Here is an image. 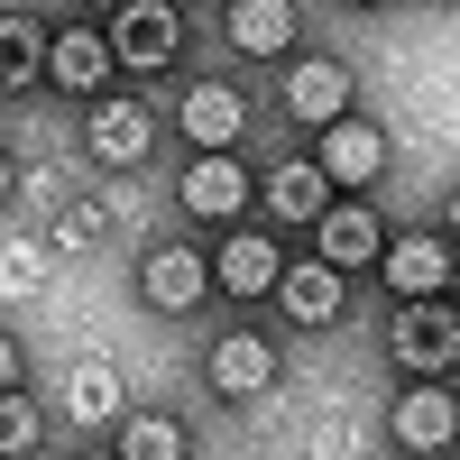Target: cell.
Masks as SVG:
<instances>
[{
    "label": "cell",
    "instance_id": "obj_27",
    "mask_svg": "<svg viewBox=\"0 0 460 460\" xmlns=\"http://www.w3.org/2000/svg\"><path fill=\"white\" fill-rule=\"evenodd\" d=\"M102 10H120V0H102Z\"/></svg>",
    "mask_w": 460,
    "mask_h": 460
},
{
    "label": "cell",
    "instance_id": "obj_12",
    "mask_svg": "<svg viewBox=\"0 0 460 460\" xmlns=\"http://www.w3.org/2000/svg\"><path fill=\"white\" fill-rule=\"evenodd\" d=\"M175 194H184V212H194V221H230V212L249 203V175H240L230 147H221V157H203V147H194V166H184Z\"/></svg>",
    "mask_w": 460,
    "mask_h": 460
},
{
    "label": "cell",
    "instance_id": "obj_4",
    "mask_svg": "<svg viewBox=\"0 0 460 460\" xmlns=\"http://www.w3.org/2000/svg\"><path fill=\"white\" fill-rule=\"evenodd\" d=\"M84 147H93L102 166H138L147 147H157L147 102H138V93H102V102H93V120H84Z\"/></svg>",
    "mask_w": 460,
    "mask_h": 460
},
{
    "label": "cell",
    "instance_id": "obj_22",
    "mask_svg": "<svg viewBox=\"0 0 460 460\" xmlns=\"http://www.w3.org/2000/svg\"><path fill=\"white\" fill-rule=\"evenodd\" d=\"M102 221H111L102 203H74V212H65V249H93V240H102Z\"/></svg>",
    "mask_w": 460,
    "mask_h": 460
},
{
    "label": "cell",
    "instance_id": "obj_13",
    "mask_svg": "<svg viewBox=\"0 0 460 460\" xmlns=\"http://www.w3.org/2000/svg\"><path fill=\"white\" fill-rule=\"evenodd\" d=\"M203 286H212V267H203L194 249H157V258L138 267V295L157 304V314H194V304H203Z\"/></svg>",
    "mask_w": 460,
    "mask_h": 460
},
{
    "label": "cell",
    "instance_id": "obj_17",
    "mask_svg": "<svg viewBox=\"0 0 460 460\" xmlns=\"http://www.w3.org/2000/svg\"><path fill=\"white\" fill-rule=\"evenodd\" d=\"M47 74L65 93H102V74H111V47L93 28H65V37H47Z\"/></svg>",
    "mask_w": 460,
    "mask_h": 460
},
{
    "label": "cell",
    "instance_id": "obj_9",
    "mask_svg": "<svg viewBox=\"0 0 460 460\" xmlns=\"http://www.w3.org/2000/svg\"><path fill=\"white\" fill-rule=\"evenodd\" d=\"M377 267H387V286H396L405 304H424V295L451 286V249L433 240V230H405V240H387V249H377Z\"/></svg>",
    "mask_w": 460,
    "mask_h": 460
},
{
    "label": "cell",
    "instance_id": "obj_11",
    "mask_svg": "<svg viewBox=\"0 0 460 460\" xmlns=\"http://www.w3.org/2000/svg\"><path fill=\"white\" fill-rule=\"evenodd\" d=\"M203 377H212V396H258L267 377H277L267 332H221V341H212V359H203Z\"/></svg>",
    "mask_w": 460,
    "mask_h": 460
},
{
    "label": "cell",
    "instance_id": "obj_5",
    "mask_svg": "<svg viewBox=\"0 0 460 460\" xmlns=\"http://www.w3.org/2000/svg\"><path fill=\"white\" fill-rule=\"evenodd\" d=\"M377 249H387V221H377L359 194L314 212V258H323V267H341V277H350V267H368Z\"/></svg>",
    "mask_w": 460,
    "mask_h": 460
},
{
    "label": "cell",
    "instance_id": "obj_21",
    "mask_svg": "<svg viewBox=\"0 0 460 460\" xmlns=\"http://www.w3.org/2000/svg\"><path fill=\"white\" fill-rule=\"evenodd\" d=\"M37 433H47V414H37L19 387L0 396V460H19V451H37Z\"/></svg>",
    "mask_w": 460,
    "mask_h": 460
},
{
    "label": "cell",
    "instance_id": "obj_10",
    "mask_svg": "<svg viewBox=\"0 0 460 460\" xmlns=\"http://www.w3.org/2000/svg\"><path fill=\"white\" fill-rule=\"evenodd\" d=\"M451 433H460L451 387H442V377H414V387L396 396V442L405 451H451Z\"/></svg>",
    "mask_w": 460,
    "mask_h": 460
},
{
    "label": "cell",
    "instance_id": "obj_20",
    "mask_svg": "<svg viewBox=\"0 0 460 460\" xmlns=\"http://www.w3.org/2000/svg\"><path fill=\"white\" fill-rule=\"evenodd\" d=\"M120 460H184V424H175V414H129Z\"/></svg>",
    "mask_w": 460,
    "mask_h": 460
},
{
    "label": "cell",
    "instance_id": "obj_7",
    "mask_svg": "<svg viewBox=\"0 0 460 460\" xmlns=\"http://www.w3.org/2000/svg\"><path fill=\"white\" fill-rule=\"evenodd\" d=\"M175 120H184V138H194L203 157H221V147L249 129V102H240V84H212V74H203V84H184V111H175Z\"/></svg>",
    "mask_w": 460,
    "mask_h": 460
},
{
    "label": "cell",
    "instance_id": "obj_24",
    "mask_svg": "<svg viewBox=\"0 0 460 460\" xmlns=\"http://www.w3.org/2000/svg\"><path fill=\"white\" fill-rule=\"evenodd\" d=\"M10 184H19V175H10V157H0V203H10Z\"/></svg>",
    "mask_w": 460,
    "mask_h": 460
},
{
    "label": "cell",
    "instance_id": "obj_2",
    "mask_svg": "<svg viewBox=\"0 0 460 460\" xmlns=\"http://www.w3.org/2000/svg\"><path fill=\"white\" fill-rule=\"evenodd\" d=\"M314 166H323V184H350V194H368V184L387 175V129L359 120V111H341V120L314 129Z\"/></svg>",
    "mask_w": 460,
    "mask_h": 460
},
{
    "label": "cell",
    "instance_id": "obj_26",
    "mask_svg": "<svg viewBox=\"0 0 460 460\" xmlns=\"http://www.w3.org/2000/svg\"><path fill=\"white\" fill-rule=\"evenodd\" d=\"M350 10H377V0H350Z\"/></svg>",
    "mask_w": 460,
    "mask_h": 460
},
{
    "label": "cell",
    "instance_id": "obj_1",
    "mask_svg": "<svg viewBox=\"0 0 460 460\" xmlns=\"http://www.w3.org/2000/svg\"><path fill=\"white\" fill-rule=\"evenodd\" d=\"M102 47H111V65H129V74H166L184 56V19L166 10V0H120Z\"/></svg>",
    "mask_w": 460,
    "mask_h": 460
},
{
    "label": "cell",
    "instance_id": "obj_15",
    "mask_svg": "<svg viewBox=\"0 0 460 460\" xmlns=\"http://www.w3.org/2000/svg\"><path fill=\"white\" fill-rule=\"evenodd\" d=\"M277 240H267V230H230V240H221V286L230 295H267V286H277Z\"/></svg>",
    "mask_w": 460,
    "mask_h": 460
},
{
    "label": "cell",
    "instance_id": "obj_8",
    "mask_svg": "<svg viewBox=\"0 0 460 460\" xmlns=\"http://www.w3.org/2000/svg\"><path fill=\"white\" fill-rule=\"evenodd\" d=\"M267 295H286V323H295V332H332V323H341V267H323V258L277 267V286H267Z\"/></svg>",
    "mask_w": 460,
    "mask_h": 460
},
{
    "label": "cell",
    "instance_id": "obj_3",
    "mask_svg": "<svg viewBox=\"0 0 460 460\" xmlns=\"http://www.w3.org/2000/svg\"><path fill=\"white\" fill-rule=\"evenodd\" d=\"M387 350H396V368H414V377H442V368H451V350H460L451 304H442V295H424V304H396Z\"/></svg>",
    "mask_w": 460,
    "mask_h": 460
},
{
    "label": "cell",
    "instance_id": "obj_18",
    "mask_svg": "<svg viewBox=\"0 0 460 460\" xmlns=\"http://www.w3.org/2000/svg\"><path fill=\"white\" fill-rule=\"evenodd\" d=\"M120 414H129V396H120V377H111V368H74V377H65V424L102 433V424H120Z\"/></svg>",
    "mask_w": 460,
    "mask_h": 460
},
{
    "label": "cell",
    "instance_id": "obj_6",
    "mask_svg": "<svg viewBox=\"0 0 460 460\" xmlns=\"http://www.w3.org/2000/svg\"><path fill=\"white\" fill-rule=\"evenodd\" d=\"M286 111H295L304 129L341 120V111H350V65H341V56H295L286 65Z\"/></svg>",
    "mask_w": 460,
    "mask_h": 460
},
{
    "label": "cell",
    "instance_id": "obj_19",
    "mask_svg": "<svg viewBox=\"0 0 460 460\" xmlns=\"http://www.w3.org/2000/svg\"><path fill=\"white\" fill-rule=\"evenodd\" d=\"M37 74H47V37L28 19H0V93H28Z\"/></svg>",
    "mask_w": 460,
    "mask_h": 460
},
{
    "label": "cell",
    "instance_id": "obj_16",
    "mask_svg": "<svg viewBox=\"0 0 460 460\" xmlns=\"http://www.w3.org/2000/svg\"><path fill=\"white\" fill-rule=\"evenodd\" d=\"M332 203V184H323V166L314 157H286L277 175H267V212H277V221H304V230H314V212Z\"/></svg>",
    "mask_w": 460,
    "mask_h": 460
},
{
    "label": "cell",
    "instance_id": "obj_23",
    "mask_svg": "<svg viewBox=\"0 0 460 460\" xmlns=\"http://www.w3.org/2000/svg\"><path fill=\"white\" fill-rule=\"evenodd\" d=\"M10 387H19V341L0 332V396H10Z\"/></svg>",
    "mask_w": 460,
    "mask_h": 460
},
{
    "label": "cell",
    "instance_id": "obj_14",
    "mask_svg": "<svg viewBox=\"0 0 460 460\" xmlns=\"http://www.w3.org/2000/svg\"><path fill=\"white\" fill-rule=\"evenodd\" d=\"M230 47L240 56H286L295 47V0H230Z\"/></svg>",
    "mask_w": 460,
    "mask_h": 460
},
{
    "label": "cell",
    "instance_id": "obj_25",
    "mask_svg": "<svg viewBox=\"0 0 460 460\" xmlns=\"http://www.w3.org/2000/svg\"><path fill=\"white\" fill-rule=\"evenodd\" d=\"M84 460H120V451H84Z\"/></svg>",
    "mask_w": 460,
    "mask_h": 460
}]
</instances>
